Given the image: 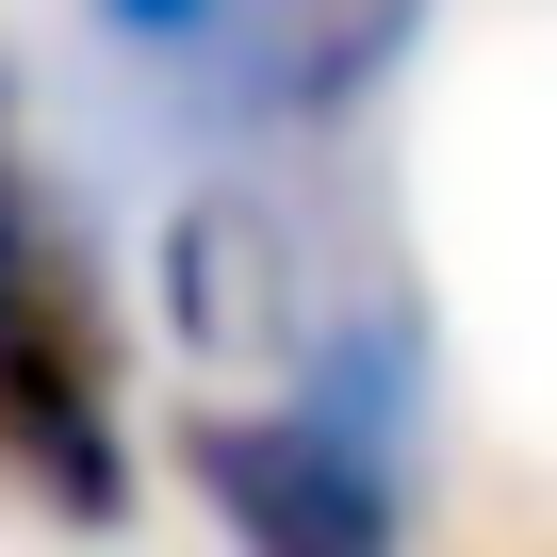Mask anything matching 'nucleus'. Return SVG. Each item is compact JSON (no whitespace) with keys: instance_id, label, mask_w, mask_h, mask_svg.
<instances>
[{"instance_id":"1","label":"nucleus","mask_w":557,"mask_h":557,"mask_svg":"<svg viewBox=\"0 0 557 557\" xmlns=\"http://www.w3.org/2000/svg\"><path fill=\"white\" fill-rule=\"evenodd\" d=\"M0 475H17L50 524H83V541H115L132 492H148L99 262H83V230L50 213V181L17 148H0Z\"/></svg>"},{"instance_id":"2","label":"nucleus","mask_w":557,"mask_h":557,"mask_svg":"<svg viewBox=\"0 0 557 557\" xmlns=\"http://www.w3.org/2000/svg\"><path fill=\"white\" fill-rule=\"evenodd\" d=\"M181 492L230 557H410V443L312 410V394H197Z\"/></svg>"},{"instance_id":"3","label":"nucleus","mask_w":557,"mask_h":557,"mask_svg":"<svg viewBox=\"0 0 557 557\" xmlns=\"http://www.w3.org/2000/svg\"><path fill=\"white\" fill-rule=\"evenodd\" d=\"M0 148H17V83H0Z\"/></svg>"}]
</instances>
